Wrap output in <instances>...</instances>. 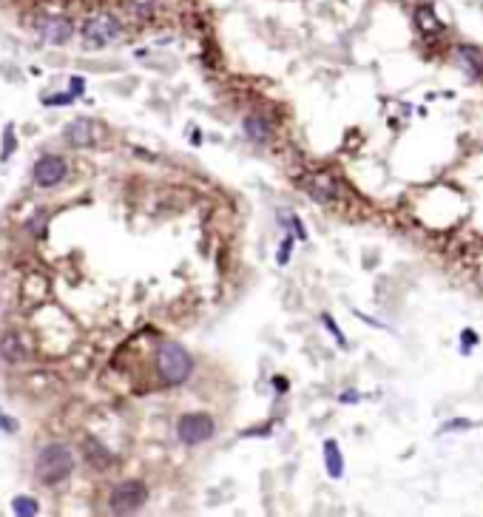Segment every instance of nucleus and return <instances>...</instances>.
<instances>
[{
	"mask_svg": "<svg viewBox=\"0 0 483 517\" xmlns=\"http://www.w3.org/2000/svg\"><path fill=\"white\" fill-rule=\"evenodd\" d=\"M157 372L162 378V384L168 387H180L191 378L194 372V358L191 352L177 344V341H162L160 350H157Z\"/></svg>",
	"mask_w": 483,
	"mask_h": 517,
	"instance_id": "nucleus-1",
	"label": "nucleus"
},
{
	"mask_svg": "<svg viewBox=\"0 0 483 517\" xmlns=\"http://www.w3.org/2000/svg\"><path fill=\"white\" fill-rule=\"evenodd\" d=\"M74 469V455L66 444H48L37 452V461H34V478L46 486H54L60 481H66Z\"/></svg>",
	"mask_w": 483,
	"mask_h": 517,
	"instance_id": "nucleus-2",
	"label": "nucleus"
},
{
	"mask_svg": "<svg viewBox=\"0 0 483 517\" xmlns=\"http://www.w3.org/2000/svg\"><path fill=\"white\" fill-rule=\"evenodd\" d=\"M148 503V489L140 481H125L117 484L108 495V509L111 515H134Z\"/></svg>",
	"mask_w": 483,
	"mask_h": 517,
	"instance_id": "nucleus-3",
	"label": "nucleus"
},
{
	"mask_svg": "<svg viewBox=\"0 0 483 517\" xmlns=\"http://www.w3.org/2000/svg\"><path fill=\"white\" fill-rule=\"evenodd\" d=\"M217 432V421L208 412H188L177 421V438L185 446H199L205 441H211Z\"/></svg>",
	"mask_w": 483,
	"mask_h": 517,
	"instance_id": "nucleus-4",
	"label": "nucleus"
},
{
	"mask_svg": "<svg viewBox=\"0 0 483 517\" xmlns=\"http://www.w3.org/2000/svg\"><path fill=\"white\" fill-rule=\"evenodd\" d=\"M123 34V26L117 23V17L111 14H94L83 23L80 28V37L88 48H103V46H111L117 37Z\"/></svg>",
	"mask_w": 483,
	"mask_h": 517,
	"instance_id": "nucleus-5",
	"label": "nucleus"
},
{
	"mask_svg": "<svg viewBox=\"0 0 483 517\" xmlns=\"http://www.w3.org/2000/svg\"><path fill=\"white\" fill-rule=\"evenodd\" d=\"M66 171H68L66 162L60 157L48 154L43 160H37V165H34V182L40 188H54V185H60L66 179Z\"/></svg>",
	"mask_w": 483,
	"mask_h": 517,
	"instance_id": "nucleus-6",
	"label": "nucleus"
},
{
	"mask_svg": "<svg viewBox=\"0 0 483 517\" xmlns=\"http://www.w3.org/2000/svg\"><path fill=\"white\" fill-rule=\"evenodd\" d=\"M34 28H37V34H40L46 43H51V46H63V43H68L71 34H74V28H71V23H68L66 17H40V20L34 23Z\"/></svg>",
	"mask_w": 483,
	"mask_h": 517,
	"instance_id": "nucleus-7",
	"label": "nucleus"
},
{
	"mask_svg": "<svg viewBox=\"0 0 483 517\" xmlns=\"http://www.w3.org/2000/svg\"><path fill=\"white\" fill-rule=\"evenodd\" d=\"M455 66H458L467 77L481 80L483 77V51L478 46H469V43L458 46V48H455Z\"/></svg>",
	"mask_w": 483,
	"mask_h": 517,
	"instance_id": "nucleus-8",
	"label": "nucleus"
},
{
	"mask_svg": "<svg viewBox=\"0 0 483 517\" xmlns=\"http://www.w3.org/2000/svg\"><path fill=\"white\" fill-rule=\"evenodd\" d=\"M66 140H68L74 148L94 145V125H91L88 120H74V122L66 128Z\"/></svg>",
	"mask_w": 483,
	"mask_h": 517,
	"instance_id": "nucleus-9",
	"label": "nucleus"
},
{
	"mask_svg": "<svg viewBox=\"0 0 483 517\" xmlns=\"http://www.w3.org/2000/svg\"><path fill=\"white\" fill-rule=\"evenodd\" d=\"M242 131H244V137L250 140V142H267L270 140V134H273V128H270V122L264 120V117H244V122H242Z\"/></svg>",
	"mask_w": 483,
	"mask_h": 517,
	"instance_id": "nucleus-10",
	"label": "nucleus"
},
{
	"mask_svg": "<svg viewBox=\"0 0 483 517\" xmlns=\"http://www.w3.org/2000/svg\"><path fill=\"white\" fill-rule=\"evenodd\" d=\"M324 461H327V475L330 478H341L344 475V458L338 452V444L330 438L324 441Z\"/></svg>",
	"mask_w": 483,
	"mask_h": 517,
	"instance_id": "nucleus-11",
	"label": "nucleus"
},
{
	"mask_svg": "<svg viewBox=\"0 0 483 517\" xmlns=\"http://www.w3.org/2000/svg\"><path fill=\"white\" fill-rule=\"evenodd\" d=\"M0 355L9 361V364H14V361H20L26 352H23V344H20V338L14 335V333H6L3 338H0Z\"/></svg>",
	"mask_w": 483,
	"mask_h": 517,
	"instance_id": "nucleus-12",
	"label": "nucleus"
},
{
	"mask_svg": "<svg viewBox=\"0 0 483 517\" xmlns=\"http://www.w3.org/2000/svg\"><path fill=\"white\" fill-rule=\"evenodd\" d=\"M11 512L20 517H34L40 512V503L34 501V498H26V495H20V498H14L11 501Z\"/></svg>",
	"mask_w": 483,
	"mask_h": 517,
	"instance_id": "nucleus-13",
	"label": "nucleus"
},
{
	"mask_svg": "<svg viewBox=\"0 0 483 517\" xmlns=\"http://www.w3.org/2000/svg\"><path fill=\"white\" fill-rule=\"evenodd\" d=\"M415 17H418V23H421V28H424V31H441V23H438V17L432 14V9H430V6H421Z\"/></svg>",
	"mask_w": 483,
	"mask_h": 517,
	"instance_id": "nucleus-14",
	"label": "nucleus"
},
{
	"mask_svg": "<svg viewBox=\"0 0 483 517\" xmlns=\"http://www.w3.org/2000/svg\"><path fill=\"white\" fill-rule=\"evenodd\" d=\"M321 324L327 327V333H330V335H333V338H336L341 347H347V338H344V333L338 330V324H336V318H333L330 313H324V315H321Z\"/></svg>",
	"mask_w": 483,
	"mask_h": 517,
	"instance_id": "nucleus-15",
	"label": "nucleus"
},
{
	"mask_svg": "<svg viewBox=\"0 0 483 517\" xmlns=\"http://www.w3.org/2000/svg\"><path fill=\"white\" fill-rule=\"evenodd\" d=\"M11 137H14V128L9 125V128L3 131V160H9V154H11V148H14V140H11Z\"/></svg>",
	"mask_w": 483,
	"mask_h": 517,
	"instance_id": "nucleus-16",
	"label": "nucleus"
},
{
	"mask_svg": "<svg viewBox=\"0 0 483 517\" xmlns=\"http://www.w3.org/2000/svg\"><path fill=\"white\" fill-rule=\"evenodd\" d=\"M28 231H31V234H37V236H43V234H46V211H40V219L34 216V219L28 222Z\"/></svg>",
	"mask_w": 483,
	"mask_h": 517,
	"instance_id": "nucleus-17",
	"label": "nucleus"
},
{
	"mask_svg": "<svg viewBox=\"0 0 483 517\" xmlns=\"http://www.w3.org/2000/svg\"><path fill=\"white\" fill-rule=\"evenodd\" d=\"M71 103V94H54L46 100V105H68Z\"/></svg>",
	"mask_w": 483,
	"mask_h": 517,
	"instance_id": "nucleus-18",
	"label": "nucleus"
},
{
	"mask_svg": "<svg viewBox=\"0 0 483 517\" xmlns=\"http://www.w3.org/2000/svg\"><path fill=\"white\" fill-rule=\"evenodd\" d=\"M0 429L14 432V429H17V424H14V421H9V415H3V412H0Z\"/></svg>",
	"mask_w": 483,
	"mask_h": 517,
	"instance_id": "nucleus-19",
	"label": "nucleus"
},
{
	"mask_svg": "<svg viewBox=\"0 0 483 517\" xmlns=\"http://www.w3.org/2000/svg\"><path fill=\"white\" fill-rule=\"evenodd\" d=\"M287 256H290V239L281 245V251H279V261H281V264H287Z\"/></svg>",
	"mask_w": 483,
	"mask_h": 517,
	"instance_id": "nucleus-20",
	"label": "nucleus"
},
{
	"mask_svg": "<svg viewBox=\"0 0 483 517\" xmlns=\"http://www.w3.org/2000/svg\"><path fill=\"white\" fill-rule=\"evenodd\" d=\"M341 401H347V404H355V401H358V392H353V390H350V392H344V395H341Z\"/></svg>",
	"mask_w": 483,
	"mask_h": 517,
	"instance_id": "nucleus-21",
	"label": "nucleus"
},
{
	"mask_svg": "<svg viewBox=\"0 0 483 517\" xmlns=\"http://www.w3.org/2000/svg\"><path fill=\"white\" fill-rule=\"evenodd\" d=\"M71 91H74V94H77V91H83V80H80V77H74V80H71Z\"/></svg>",
	"mask_w": 483,
	"mask_h": 517,
	"instance_id": "nucleus-22",
	"label": "nucleus"
},
{
	"mask_svg": "<svg viewBox=\"0 0 483 517\" xmlns=\"http://www.w3.org/2000/svg\"><path fill=\"white\" fill-rule=\"evenodd\" d=\"M464 344H467V347L475 344V333H464Z\"/></svg>",
	"mask_w": 483,
	"mask_h": 517,
	"instance_id": "nucleus-23",
	"label": "nucleus"
}]
</instances>
